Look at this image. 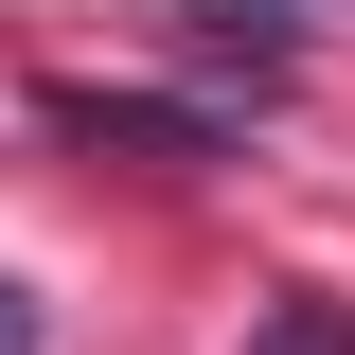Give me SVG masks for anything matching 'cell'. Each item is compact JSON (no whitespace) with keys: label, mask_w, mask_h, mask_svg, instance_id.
Listing matches in <instances>:
<instances>
[{"label":"cell","mask_w":355,"mask_h":355,"mask_svg":"<svg viewBox=\"0 0 355 355\" xmlns=\"http://www.w3.org/2000/svg\"><path fill=\"white\" fill-rule=\"evenodd\" d=\"M71 125H89V142H160V160H231V125H214V107H107V89H89Z\"/></svg>","instance_id":"6da1fadb"},{"label":"cell","mask_w":355,"mask_h":355,"mask_svg":"<svg viewBox=\"0 0 355 355\" xmlns=\"http://www.w3.org/2000/svg\"><path fill=\"white\" fill-rule=\"evenodd\" d=\"M266 355H355V320H338V302H284V320H266Z\"/></svg>","instance_id":"7a4b0ae2"},{"label":"cell","mask_w":355,"mask_h":355,"mask_svg":"<svg viewBox=\"0 0 355 355\" xmlns=\"http://www.w3.org/2000/svg\"><path fill=\"white\" fill-rule=\"evenodd\" d=\"M0 355H36V284H0Z\"/></svg>","instance_id":"3957f363"}]
</instances>
